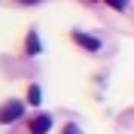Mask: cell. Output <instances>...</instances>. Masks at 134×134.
I'll return each mask as SVG.
<instances>
[{"label":"cell","instance_id":"obj_5","mask_svg":"<svg viewBox=\"0 0 134 134\" xmlns=\"http://www.w3.org/2000/svg\"><path fill=\"white\" fill-rule=\"evenodd\" d=\"M40 100H43V92H40V85H31V88H27V104H31V107H37Z\"/></svg>","mask_w":134,"mask_h":134},{"label":"cell","instance_id":"obj_7","mask_svg":"<svg viewBox=\"0 0 134 134\" xmlns=\"http://www.w3.org/2000/svg\"><path fill=\"white\" fill-rule=\"evenodd\" d=\"M15 3H21V6H37V3H43V0H15Z\"/></svg>","mask_w":134,"mask_h":134},{"label":"cell","instance_id":"obj_4","mask_svg":"<svg viewBox=\"0 0 134 134\" xmlns=\"http://www.w3.org/2000/svg\"><path fill=\"white\" fill-rule=\"evenodd\" d=\"M25 52H27V55H40V52H43V43H40V34H37V31H31L25 37Z\"/></svg>","mask_w":134,"mask_h":134},{"label":"cell","instance_id":"obj_3","mask_svg":"<svg viewBox=\"0 0 134 134\" xmlns=\"http://www.w3.org/2000/svg\"><path fill=\"white\" fill-rule=\"evenodd\" d=\"M70 40H73L82 52H100V46H104L98 37H92V34H85V31H70Z\"/></svg>","mask_w":134,"mask_h":134},{"label":"cell","instance_id":"obj_6","mask_svg":"<svg viewBox=\"0 0 134 134\" xmlns=\"http://www.w3.org/2000/svg\"><path fill=\"white\" fill-rule=\"evenodd\" d=\"M61 134H82V131H79V125H76V122H67Z\"/></svg>","mask_w":134,"mask_h":134},{"label":"cell","instance_id":"obj_2","mask_svg":"<svg viewBox=\"0 0 134 134\" xmlns=\"http://www.w3.org/2000/svg\"><path fill=\"white\" fill-rule=\"evenodd\" d=\"M52 125H55V119H52L49 113H34V116L27 119V131L31 134H49Z\"/></svg>","mask_w":134,"mask_h":134},{"label":"cell","instance_id":"obj_1","mask_svg":"<svg viewBox=\"0 0 134 134\" xmlns=\"http://www.w3.org/2000/svg\"><path fill=\"white\" fill-rule=\"evenodd\" d=\"M25 116V104L18 98H9L0 104V125H12V122H18V119Z\"/></svg>","mask_w":134,"mask_h":134}]
</instances>
